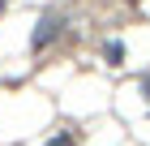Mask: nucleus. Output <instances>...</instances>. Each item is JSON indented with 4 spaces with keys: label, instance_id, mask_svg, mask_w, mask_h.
<instances>
[{
    "label": "nucleus",
    "instance_id": "f257e3e1",
    "mask_svg": "<svg viewBox=\"0 0 150 146\" xmlns=\"http://www.w3.org/2000/svg\"><path fill=\"white\" fill-rule=\"evenodd\" d=\"M56 30H60V22H56V17H43L30 43H35V47H47V43H52V34H56Z\"/></svg>",
    "mask_w": 150,
    "mask_h": 146
},
{
    "label": "nucleus",
    "instance_id": "f03ea898",
    "mask_svg": "<svg viewBox=\"0 0 150 146\" xmlns=\"http://www.w3.org/2000/svg\"><path fill=\"white\" fill-rule=\"evenodd\" d=\"M103 56H107V65H120V60H125V43H120V39H112V43L103 47Z\"/></svg>",
    "mask_w": 150,
    "mask_h": 146
},
{
    "label": "nucleus",
    "instance_id": "7ed1b4c3",
    "mask_svg": "<svg viewBox=\"0 0 150 146\" xmlns=\"http://www.w3.org/2000/svg\"><path fill=\"white\" fill-rule=\"evenodd\" d=\"M47 146H73V142H69V137H52Z\"/></svg>",
    "mask_w": 150,
    "mask_h": 146
},
{
    "label": "nucleus",
    "instance_id": "20e7f679",
    "mask_svg": "<svg viewBox=\"0 0 150 146\" xmlns=\"http://www.w3.org/2000/svg\"><path fill=\"white\" fill-rule=\"evenodd\" d=\"M0 9H4V0H0Z\"/></svg>",
    "mask_w": 150,
    "mask_h": 146
}]
</instances>
